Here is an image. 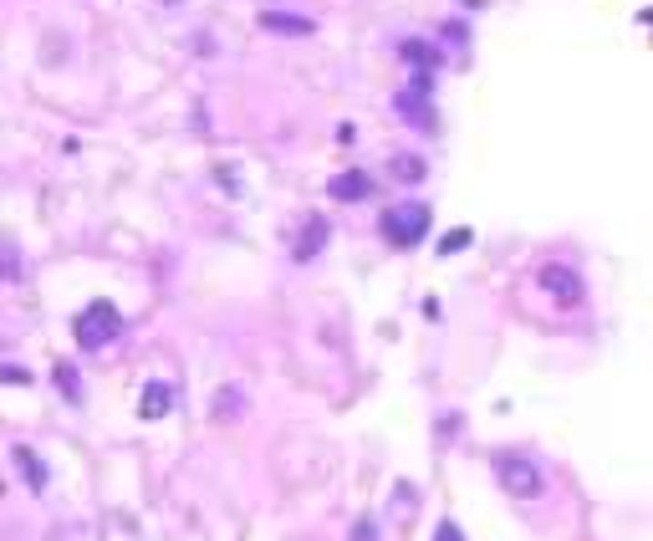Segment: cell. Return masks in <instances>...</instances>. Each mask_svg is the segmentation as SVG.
I'll return each mask as SVG.
<instances>
[{
	"instance_id": "1",
	"label": "cell",
	"mask_w": 653,
	"mask_h": 541,
	"mask_svg": "<svg viewBox=\"0 0 653 541\" xmlns=\"http://www.w3.org/2000/svg\"><path fill=\"white\" fill-rule=\"evenodd\" d=\"M113 337H123V317H117L113 301H92L87 311H77V342H82V352L107 348Z\"/></svg>"
},
{
	"instance_id": "2",
	"label": "cell",
	"mask_w": 653,
	"mask_h": 541,
	"mask_svg": "<svg viewBox=\"0 0 653 541\" xmlns=\"http://www.w3.org/2000/svg\"><path fill=\"white\" fill-rule=\"evenodd\" d=\"M378 230H383L388 245L409 250V245H419L423 230H429V205H393V209H383Z\"/></svg>"
},
{
	"instance_id": "3",
	"label": "cell",
	"mask_w": 653,
	"mask_h": 541,
	"mask_svg": "<svg viewBox=\"0 0 653 541\" xmlns=\"http://www.w3.org/2000/svg\"><path fill=\"white\" fill-rule=\"evenodd\" d=\"M495 475H500V490H511L515 501H531L541 495V470L525 454H500L495 460Z\"/></svg>"
},
{
	"instance_id": "4",
	"label": "cell",
	"mask_w": 653,
	"mask_h": 541,
	"mask_svg": "<svg viewBox=\"0 0 653 541\" xmlns=\"http://www.w3.org/2000/svg\"><path fill=\"white\" fill-rule=\"evenodd\" d=\"M327 194H332V199H342V205H352V199H368V194H372L368 168H347V174L327 179Z\"/></svg>"
},
{
	"instance_id": "5",
	"label": "cell",
	"mask_w": 653,
	"mask_h": 541,
	"mask_svg": "<svg viewBox=\"0 0 653 541\" xmlns=\"http://www.w3.org/2000/svg\"><path fill=\"white\" fill-rule=\"evenodd\" d=\"M541 286H546L556 301H576L582 297V276L566 270V266H541Z\"/></svg>"
},
{
	"instance_id": "6",
	"label": "cell",
	"mask_w": 653,
	"mask_h": 541,
	"mask_svg": "<svg viewBox=\"0 0 653 541\" xmlns=\"http://www.w3.org/2000/svg\"><path fill=\"white\" fill-rule=\"evenodd\" d=\"M260 26L276 31V36H311V31H317L307 15H291V11H266L260 15Z\"/></svg>"
},
{
	"instance_id": "7",
	"label": "cell",
	"mask_w": 653,
	"mask_h": 541,
	"mask_svg": "<svg viewBox=\"0 0 653 541\" xmlns=\"http://www.w3.org/2000/svg\"><path fill=\"white\" fill-rule=\"evenodd\" d=\"M321 245H327V219L311 215L307 225H301V235H296V250H291V256H296V260H311Z\"/></svg>"
},
{
	"instance_id": "8",
	"label": "cell",
	"mask_w": 653,
	"mask_h": 541,
	"mask_svg": "<svg viewBox=\"0 0 653 541\" xmlns=\"http://www.w3.org/2000/svg\"><path fill=\"white\" fill-rule=\"evenodd\" d=\"M138 413H143V419H164V413H174V388L154 378V383L143 388V409Z\"/></svg>"
},
{
	"instance_id": "9",
	"label": "cell",
	"mask_w": 653,
	"mask_h": 541,
	"mask_svg": "<svg viewBox=\"0 0 653 541\" xmlns=\"http://www.w3.org/2000/svg\"><path fill=\"white\" fill-rule=\"evenodd\" d=\"M11 454H15V464H21V475H26V485H31V490H46V464H41L36 454H31L26 444H15Z\"/></svg>"
},
{
	"instance_id": "10",
	"label": "cell",
	"mask_w": 653,
	"mask_h": 541,
	"mask_svg": "<svg viewBox=\"0 0 653 541\" xmlns=\"http://www.w3.org/2000/svg\"><path fill=\"white\" fill-rule=\"evenodd\" d=\"M56 383H62V393H66V399H72V403L82 399V383H77V373H72L66 362H56Z\"/></svg>"
},
{
	"instance_id": "11",
	"label": "cell",
	"mask_w": 653,
	"mask_h": 541,
	"mask_svg": "<svg viewBox=\"0 0 653 541\" xmlns=\"http://www.w3.org/2000/svg\"><path fill=\"white\" fill-rule=\"evenodd\" d=\"M215 409L230 419V413H240V388H219V399H215Z\"/></svg>"
},
{
	"instance_id": "12",
	"label": "cell",
	"mask_w": 653,
	"mask_h": 541,
	"mask_svg": "<svg viewBox=\"0 0 653 541\" xmlns=\"http://www.w3.org/2000/svg\"><path fill=\"white\" fill-rule=\"evenodd\" d=\"M0 270H5V276H21V260H15L11 240H0Z\"/></svg>"
},
{
	"instance_id": "13",
	"label": "cell",
	"mask_w": 653,
	"mask_h": 541,
	"mask_svg": "<svg viewBox=\"0 0 653 541\" xmlns=\"http://www.w3.org/2000/svg\"><path fill=\"white\" fill-rule=\"evenodd\" d=\"M393 174H398V179H423V164H419V158H398Z\"/></svg>"
},
{
	"instance_id": "14",
	"label": "cell",
	"mask_w": 653,
	"mask_h": 541,
	"mask_svg": "<svg viewBox=\"0 0 653 541\" xmlns=\"http://www.w3.org/2000/svg\"><path fill=\"white\" fill-rule=\"evenodd\" d=\"M464 245H470V230H454V235H444L439 256H454V250H464Z\"/></svg>"
},
{
	"instance_id": "15",
	"label": "cell",
	"mask_w": 653,
	"mask_h": 541,
	"mask_svg": "<svg viewBox=\"0 0 653 541\" xmlns=\"http://www.w3.org/2000/svg\"><path fill=\"white\" fill-rule=\"evenodd\" d=\"M403 56H413L419 66H429V62H434V52H429V46H419V41H409V46H403Z\"/></svg>"
},
{
	"instance_id": "16",
	"label": "cell",
	"mask_w": 653,
	"mask_h": 541,
	"mask_svg": "<svg viewBox=\"0 0 653 541\" xmlns=\"http://www.w3.org/2000/svg\"><path fill=\"white\" fill-rule=\"evenodd\" d=\"M0 383H31L26 368H0Z\"/></svg>"
},
{
	"instance_id": "17",
	"label": "cell",
	"mask_w": 653,
	"mask_h": 541,
	"mask_svg": "<svg viewBox=\"0 0 653 541\" xmlns=\"http://www.w3.org/2000/svg\"><path fill=\"white\" fill-rule=\"evenodd\" d=\"M378 536V526H372V521H358V526H352V541H372Z\"/></svg>"
},
{
	"instance_id": "18",
	"label": "cell",
	"mask_w": 653,
	"mask_h": 541,
	"mask_svg": "<svg viewBox=\"0 0 653 541\" xmlns=\"http://www.w3.org/2000/svg\"><path fill=\"white\" fill-rule=\"evenodd\" d=\"M434 541H464V536H460V526H454V521H444V526H439V536H434Z\"/></svg>"
},
{
	"instance_id": "19",
	"label": "cell",
	"mask_w": 653,
	"mask_h": 541,
	"mask_svg": "<svg viewBox=\"0 0 653 541\" xmlns=\"http://www.w3.org/2000/svg\"><path fill=\"white\" fill-rule=\"evenodd\" d=\"M164 5H179V0H164Z\"/></svg>"
}]
</instances>
